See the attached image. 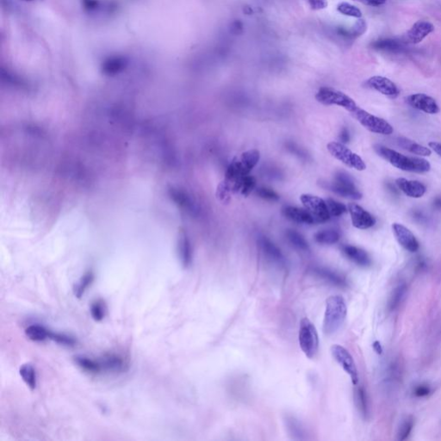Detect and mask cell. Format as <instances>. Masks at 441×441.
<instances>
[{"instance_id": "44dd1931", "label": "cell", "mask_w": 441, "mask_h": 441, "mask_svg": "<svg viewBox=\"0 0 441 441\" xmlns=\"http://www.w3.org/2000/svg\"><path fill=\"white\" fill-rule=\"evenodd\" d=\"M395 143L397 146L404 148V150L409 151L410 153L419 156H430L432 154L431 148L424 147L422 145L419 144L415 141L406 137H397L395 138Z\"/></svg>"}, {"instance_id": "30bf717a", "label": "cell", "mask_w": 441, "mask_h": 441, "mask_svg": "<svg viewBox=\"0 0 441 441\" xmlns=\"http://www.w3.org/2000/svg\"><path fill=\"white\" fill-rule=\"evenodd\" d=\"M435 27L430 22L420 20L413 24L403 37V42L407 44H418L434 31Z\"/></svg>"}, {"instance_id": "f35d334b", "label": "cell", "mask_w": 441, "mask_h": 441, "mask_svg": "<svg viewBox=\"0 0 441 441\" xmlns=\"http://www.w3.org/2000/svg\"><path fill=\"white\" fill-rule=\"evenodd\" d=\"M328 209H329V214L330 216H342L343 214L346 213V211H348V209L346 205H344L341 203L338 202L335 199L328 198L326 200Z\"/></svg>"}, {"instance_id": "4fadbf2b", "label": "cell", "mask_w": 441, "mask_h": 441, "mask_svg": "<svg viewBox=\"0 0 441 441\" xmlns=\"http://www.w3.org/2000/svg\"><path fill=\"white\" fill-rule=\"evenodd\" d=\"M393 233L395 234V239L403 248L410 252L416 253L420 249V243L416 239L415 234L401 223H393Z\"/></svg>"}, {"instance_id": "7bdbcfd3", "label": "cell", "mask_w": 441, "mask_h": 441, "mask_svg": "<svg viewBox=\"0 0 441 441\" xmlns=\"http://www.w3.org/2000/svg\"><path fill=\"white\" fill-rule=\"evenodd\" d=\"M256 193L260 198L265 199L267 201H277L280 198L276 191H274L271 188L265 187V186L258 188Z\"/></svg>"}, {"instance_id": "cb8c5ba5", "label": "cell", "mask_w": 441, "mask_h": 441, "mask_svg": "<svg viewBox=\"0 0 441 441\" xmlns=\"http://www.w3.org/2000/svg\"><path fill=\"white\" fill-rule=\"evenodd\" d=\"M357 386V385H356ZM354 401L358 412L365 420L370 416L369 397L363 386H357L354 391Z\"/></svg>"}, {"instance_id": "9a60e30c", "label": "cell", "mask_w": 441, "mask_h": 441, "mask_svg": "<svg viewBox=\"0 0 441 441\" xmlns=\"http://www.w3.org/2000/svg\"><path fill=\"white\" fill-rule=\"evenodd\" d=\"M259 244L262 250L263 254L271 262L279 265L285 266L286 265V258L282 254V252L277 246L275 245L271 239L267 237H260L259 239Z\"/></svg>"}, {"instance_id": "5bb4252c", "label": "cell", "mask_w": 441, "mask_h": 441, "mask_svg": "<svg viewBox=\"0 0 441 441\" xmlns=\"http://www.w3.org/2000/svg\"><path fill=\"white\" fill-rule=\"evenodd\" d=\"M351 216L352 225L358 229H368L376 224V219L372 214L366 211L357 204H349L347 206Z\"/></svg>"}, {"instance_id": "6da1fadb", "label": "cell", "mask_w": 441, "mask_h": 441, "mask_svg": "<svg viewBox=\"0 0 441 441\" xmlns=\"http://www.w3.org/2000/svg\"><path fill=\"white\" fill-rule=\"evenodd\" d=\"M373 147L381 158L400 170L410 173H424L429 172L431 169L429 162L423 158L404 155L383 145L376 144Z\"/></svg>"}, {"instance_id": "ac0fdd59", "label": "cell", "mask_w": 441, "mask_h": 441, "mask_svg": "<svg viewBox=\"0 0 441 441\" xmlns=\"http://www.w3.org/2000/svg\"><path fill=\"white\" fill-rule=\"evenodd\" d=\"M344 255L361 267H369L372 265V259L368 253L356 246L344 245L341 248Z\"/></svg>"}, {"instance_id": "8fae6325", "label": "cell", "mask_w": 441, "mask_h": 441, "mask_svg": "<svg viewBox=\"0 0 441 441\" xmlns=\"http://www.w3.org/2000/svg\"><path fill=\"white\" fill-rule=\"evenodd\" d=\"M405 100L410 106L416 110H421L422 112L430 115H434L439 112V107L435 99L425 93H415L408 96Z\"/></svg>"}, {"instance_id": "d6a6232c", "label": "cell", "mask_w": 441, "mask_h": 441, "mask_svg": "<svg viewBox=\"0 0 441 441\" xmlns=\"http://www.w3.org/2000/svg\"><path fill=\"white\" fill-rule=\"evenodd\" d=\"M170 195L173 201L182 209H185L188 211H193V202L185 192L178 189H172L170 190Z\"/></svg>"}, {"instance_id": "83f0119b", "label": "cell", "mask_w": 441, "mask_h": 441, "mask_svg": "<svg viewBox=\"0 0 441 441\" xmlns=\"http://www.w3.org/2000/svg\"><path fill=\"white\" fill-rule=\"evenodd\" d=\"M74 362L79 368H81L85 372L93 373V374H98V373L103 372L99 361L93 359L91 357L78 355V356L74 357Z\"/></svg>"}, {"instance_id": "d590c367", "label": "cell", "mask_w": 441, "mask_h": 441, "mask_svg": "<svg viewBox=\"0 0 441 441\" xmlns=\"http://www.w3.org/2000/svg\"><path fill=\"white\" fill-rule=\"evenodd\" d=\"M337 11L340 12V14L346 16V17H351V18H362V12L361 10L353 6L352 4L347 3V2H341L337 6Z\"/></svg>"}, {"instance_id": "ba28073f", "label": "cell", "mask_w": 441, "mask_h": 441, "mask_svg": "<svg viewBox=\"0 0 441 441\" xmlns=\"http://www.w3.org/2000/svg\"><path fill=\"white\" fill-rule=\"evenodd\" d=\"M331 353L336 362L340 365L346 374L349 375L352 384H358V372L354 359L347 349L340 345H334L331 347Z\"/></svg>"}, {"instance_id": "f6af8a7d", "label": "cell", "mask_w": 441, "mask_h": 441, "mask_svg": "<svg viewBox=\"0 0 441 441\" xmlns=\"http://www.w3.org/2000/svg\"><path fill=\"white\" fill-rule=\"evenodd\" d=\"M306 2L313 11L326 9L329 6L328 0H306Z\"/></svg>"}, {"instance_id": "681fc988", "label": "cell", "mask_w": 441, "mask_h": 441, "mask_svg": "<svg viewBox=\"0 0 441 441\" xmlns=\"http://www.w3.org/2000/svg\"><path fill=\"white\" fill-rule=\"evenodd\" d=\"M430 148L432 149V150L434 151L438 155L440 156L441 157V144L440 143H438V142H436V141H432V142H429Z\"/></svg>"}, {"instance_id": "f907efd6", "label": "cell", "mask_w": 441, "mask_h": 441, "mask_svg": "<svg viewBox=\"0 0 441 441\" xmlns=\"http://www.w3.org/2000/svg\"><path fill=\"white\" fill-rule=\"evenodd\" d=\"M372 346H373V349H374V351H375L378 354H382L383 352H384V349H383V346L381 345L380 342L378 341V340H376L372 344Z\"/></svg>"}, {"instance_id": "3957f363", "label": "cell", "mask_w": 441, "mask_h": 441, "mask_svg": "<svg viewBox=\"0 0 441 441\" xmlns=\"http://www.w3.org/2000/svg\"><path fill=\"white\" fill-rule=\"evenodd\" d=\"M320 186L346 198L360 200L363 196L356 187L352 177L346 172H338L335 173L333 181L322 182Z\"/></svg>"}, {"instance_id": "ffe728a7", "label": "cell", "mask_w": 441, "mask_h": 441, "mask_svg": "<svg viewBox=\"0 0 441 441\" xmlns=\"http://www.w3.org/2000/svg\"><path fill=\"white\" fill-rule=\"evenodd\" d=\"M404 44L403 40L384 38V39L375 41L373 44H372V49L383 52L403 53L406 51V48L404 47Z\"/></svg>"}, {"instance_id": "816d5d0a", "label": "cell", "mask_w": 441, "mask_h": 441, "mask_svg": "<svg viewBox=\"0 0 441 441\" xmlns=\"http://www.w3.org/2000/svg\"><path fill=\"white\" fill-rule=\"evenodd\" d=\"M433 205H434V207L437 208V209H441V197L436 198L435 200H434V202H433Z\"/></svg>"}, {"instance_id": "603a6c76", "label": "cell", "mask_w": 441, "mask_h": 441, "mask_svg": "<svg viewBox=\"0 0 441 441\" xmlns=\"http://www.w3.org/2000/svg\"><path fill=\"white\" fill-rule=\"evenodd\" d=\"M178 249H179V255L182 265L185 268L190 267L192 262V249H191L190 239L185 233H182L179 237Z\"/></svg>"}, {"instance_id": "8992f818", "label": "cell", "mask_w": 441, "mask_h": 441, "mask_svg": "<svg viewBox=\"0 0 441 441\" xmlns=\"http://www.w3.org/2000/svg\"><path fill=\"white\" fill-rule=\"evenodd\" d=\"M315 98L320 104L342 107L350 113L357 107V104L352 98L340 91L330 87L320 88L315 95Z\"/></svg>"}, {"instance_id": "8d00e7d4", "label": "cell", "mask_w": 441, "mask_h": 441, "mask_svg": "<svg viewBox=\"0 0 441 441\" xmlns=\"http://www.w3.org/2000/svg\"><path fill=\"white\" fill-rule=\"evenodd\" d=\"M367 30V23L366 21L361 18H357V22L354 23V25L349 29L345 31V35L347 37L357 38L359 37L360 35H364Z\"/></svg>"}, {"instance_id": "4316f807", "label": "cell", "mask_w": 441, "mask_h": 441, "mask_svg": "<svg viewBox=\"0 0 441 441\" xmlns=\"http://www.w3.org/2000/svg\"><path fill=\"white\" fill-rule=\"evenodd\" d=\"M286 422V429L288 431L289 434L291 438L296 440H303L305 439V432L303 430V426L301 422L294 416L287 415L285 420Z\"/></svg>"}, {"instance_id": "277c9868", "label": "cell", "mask_w": 441, "mask_h": 441, "mask_svg": "<svg viewBox=\"0 0 441 441\" xmlns=\"http://www.w3.org/2000/svg\"><path fill=\"white\" fill-rule=\"evenodd\" d=\"M298 340L306 357L313 358L319 348V336L314 324L308 318H303L301 320Z\"/></svg>"}, {"instance_id": "ee69618b", "label": "cell", "mask_w": 441, "mask_h": 441, "mask_svg": "<svg viewBox=\"0 0 441 441\" xmlns=\"http://www.w3.org/2000/svg\"><path fill=\"white\" fill-rule=\"evenodd\" d=\"M432 392V388L427 384H419V385H416L414 390H413V393H414L415 396L418 398L427 397L428 395H431Z\"/></svg>"}, {"instance_id": "2e32d148", "label": "cell", "mask_w": 441, "mask_h": 441, "mask_svg": "<svg viewBox=\"0 0 441 441\" xmlns=\"http://www.w3.org/2000/svg\"><path fill=\"white\" fill-rule=\"evenodd\" d=\"M311 271L316 277L329 282L332 286H337L340 288H346L348 286V282L343 275L337 271H333L331 269L323 266H314L311 269Z\"/></svg>"}, {"instance_id": "d6986e66", "label": "cell", "mask_w": 441, "mask_h": 441, "mask_svg": "<svg viewBox=\"0 0 441 441\" xmlns=\"http://www.w3.org/2000/svg\"><path fill=\"white\" fill-rule=\"evenodd\" d=\"M283 214L287 219L298 224L312 225L316 223L314 216H312L306 209H301L294 206H286L283 209Z\"/></svg>"}, {"instance_id": "f1b7e54d", "label": "cell", "mask_w": 441, "mask_h": 441, "mask_svg": "<svg viewBox=\"0 0 441 441\" xmlns=\"http://www.w3.org/2000/svg\"><path fill=\"white\" fill-rule=\"evenodd\" d=\"M314 239L320 245H334L340 239V232L333 228L318 231L314 234Z\"/></svg>"}, {"instance_id": "b9f144b4", "label": "cell", "mask_w": 441, "mask_h": 441, "mask_svg": "<svg viewBox=\"0 0 441 441\" xmlns=\"http://www.w3.org/2000/svg\"><path fill=\"white\" fill-rule=\"evenodd\" d=\"M231 192H233V191L231 190L230 186L223 180L217 187L216 196L219 198L220 201L228 204L230 200Z\"/></svg>"}, {"instance_id": "484cf974", "label": "cell", "mask_w": 441, "mask_h": 441, "mask_svg": "<svg viewBox=\"0 0 441 441\" xmlns=\"http://www.w3.org/2000/svg\"><path fill=\"white\" fill-rule=\"evenodd\" d=\"M260 152L256 149L247 151L239 158V163L244 175H248L260 161Z\"/></svg>"}, {"instance_id": "1f68e13d", "label": "cell", "mask_w": 441, "mask_h": 441, "mask_svg": "<svg viewBox=\"0 0 441 441\" xmlns=\"http://www.w3.org/2000/svg\"><path fill=\"white\" fill-rule=\"evenodd\" d=\"M286 234L289 243H291L294 248L303 252H309L310 250L308 242L297 231L289 229V230L286 231Z\"/></svg>"}, {"instance_id": "d4e9b609", "label": "cell", "mask_w": 441, "mask_h": 441, "mask_svg": "<svg viewBox=\"0 0 441 441\" xmlns=\"http://www.w3.org/2000/svg\"><path fill=\"white\" fill-rule=\"evenodd\" d=\"M408 286L405 283H401L393 289L388 302V309L389 311H395L401 306L406 298Z\"/></svg>"}, {"instance_id": "9c48e42d", "label": "cell", "mask_w": 441, "mask_h": 441, "mask_svg": "<svg viewBox=\"0 0 441 441\" xmlns=\"http://www.w3.org/2000/svg\"><path fill=\"white\" fill-rule=\"evenodd\" d=\"M300 200L306 210L314 216L316 223H323L330 219L331 216L325 200L310 194H303Z\"/></svg>"}, {"instance_id": "f546056e", "label": "cell", "mask_w": 441, "mask_h": 441, "mask_svg": "<svg viewBox=\"0 0 441 441\" xmlns=\"http://www.w3.org/2000/svg\"><path fill=\"white\" fill-rule=\"evenodd\" d=\"M49 334H50V330L38 324L30 325L25 329V335L27 337L35 342H42L47 339H49Z\"/></svg>"}, {"instance_id": "bcb514c9", "label": "cell", "mask_w": 441, "mask_h": 441, "mask_svg": "<svg viewBox=\"0 0 441 441\" xmlns=\"http://www.w3.org/2000/svg\"><path fill=\"white\" fill-rule=\"evenodd\" d=\"M287 147H288L289 150L291 151V153H294V154L298 156V157H300L301 159H308V155L305 153V151L303 150L302 148H299L294 143H291V142L289 143L287 145Z\"/></svg>"}, {"instance_id": "5b68a950", "label": "cell", "mask_w": 441, "mask_h": 441, "mask_svg": "<svg viewBox=\"0 0 441 441\" xmlns=\"http://www.w3.org/2000/svg\"><path fill=\"white\" fill-rule=\"evenodd\" d=\"M351 115L364 128H366V130L371 132L384 136H389L393 134V127L386 120L372 115L358 106L354 110H352Z\"/></svg>"}, {"instance_id": "74e56055", "label": "cell", "mask_w": 441, "mask_h": 441, "mask_svg": "<svg viewBox=\"0 0 441 441\" xmlns=\"http://www.w3.org/2000/svg\"><path fill=\"white\" fill-rule=\"evenodd\" d=\"M49 340H54L56 343L66 346H73L77 344V340L74 338L61 333H54L50 331Z\"/></svg>"}, {"instance_id": "60d3db41", "label": "cell", "mask_w": 441, "mask_h": 441, "mask_svg": "<svg viewBox=\"0 0 441 441\" xmlns=\"http://www.w3.org/2000/svg\"><path fill=\"white\" fill-rule=\"evenodd\" d=\"M255 186H256V179L254 177L250 176L248 174L243 178L239 191L243 196H248L255 189Z\"/></svg>"}, {"instance_id": "e575fe53", "label": "cell", "mask_w": 441, "mask_h": 441, "mask_svg": "<svg viewBox=\"0 0 441 441\" xmlns=\"http://www.w3.org/2000/svg\"><path fill=\"white\" fill-rule=\"evenodd\" d=\"M414 427H415L414 418L412 416H407L406 418L402 421L400 426L398 427L397 432H396V438L398 440L404 441L408 439L412 433Z\"/></svg>"}, {"instance_id": "7402d4cb", "label": "cell", "mask_w": 441, "mask_h": 441, "mask_svg": "<svg viewBox=\"0 0 441 441\" xmlns=\"http://www.w3.org/2000/svg\"><path fill=\"white\" fill-rule=\"evenodd\" d=\"M102 370L105 372H123L125 371L126 363L123 357L116 354H106L99 359Z\"/></svg>"}, {"instance_id": "e0dca14e", "label": "cell", "mask_w": 441, "mask_h": 441, "mask_svg": "<svg viewBox=\"0 0 441 441\" xmlns=\"http://www.w3.org/2000/svg\"><path fill=\"white\" fill-rule=\"evenodd\" d=\"M395 184L398 189L403 191L406 196L412 198H420L424 196L427 191L426 186L417 180H410V179L399 178L395 180Z\"/></svg>"}, {"instance_id": "4dcf8cb0", "label": "cell", "mask_w": 441, "mask_h": 441, "mask_svg": "<svg viewBox=\"0 0 441 441\" xmlns=\"http://www.w3.org/2000/svg\"><path fill=\"white\" fill-rule=\"evenodd\" d=\"M95 274L93 271H87L73 286V294L77 298H81L89 286L93 284Z\"/></svg>"}, {"instance_id": "836d02e7", "label": "cell", "mask_w": 441, "mask_h": 441, "mask_svg": "<svg viewBox=\"0 0 441 441\" xmlns=\"http://www.w3.org/2000/svg\"><path fill=\"white\" fill-rule=\"evenodd\" d=\"M19 373L27 386L32 390L35 389L36 387V373L35 368L30 364H24L21 366Z\"/></svg>"}, {"instance_id": "7dc6e473", "label": "cell", "mask_w": 441, "mask_h": 441, "mask_svg": "<svg viewBox=\"0 0 441 441\" xmlns=\"http://www.w3.org/2000/svg\"><path fill=\"white\" fill-rule=\"evenodd\" d=\"M352 1L363 4L365 6L378 7V6H384V4H386L388 0H352Z\"/></svg>"}, {"instance_id": "c3c4849f", "label": "cell", "mask_w": 441, "mask_h": 441, "mask_svg": "<svg viewBox=\"0 0 441 441\" xmlns=\"http://www.w3.org/2000/svg\"><path fill=\"white\" fill-rule=\"evenodd\" d=\"M339 140L342 144H346L348 143L351 140V136L349 130L346 127L342 128V130H340V135H339Z\"/></svg>"}, {"instance_id": "7a4b0ae2", "label": "cell", "mask_w": 441, "mask_h": 441, "mask_svg": "<svg viewBox=\"0 0 441 441\" xmlns=\"http://www.w3.org/2000/svg\"><path fill=\"white\" fill-rule=\"evenodd\" d=\"M347 314L346 301L340 296L328 298L323 318V332L325 335H334L343 325Z\"/></svg>"}, {"instance_id": "ab89813d", "label": "cell", "mask_w": 441, "mask_h": 441, "mask_svg": "<svg viewBox=\"0 0 441 441\" xmlns=\"http://www.w3.org/2000/svg\"><path fill=\"white\" fill-rule=\"evenodd\" d=\"M91 314L92 317L96 320V322H101L105 316V312H106V306L104 304V302L102 300H97L93 302L91 305Z\"/></svg>"}, {"instance_id": "52a82bcc", "label": "cell", "mask_w": 441, "mask_h": 441, "mask_svg": "<svg viewBox=\"0 0 441 441\" xmlns=\"http://www.w3.org/2000/svg\"><path fill=\"white\" fill-rule=\"evenodd\" d=\"M328 150L335 159L342 162L346 167L353 168L357 171H364L366 169V165L360 156L357 155V153H353L350 150L348 147L340 142H330L327 146Z\"/></svg>"}, {"instance_id": "7c38bea8", "label": "cell", "mask_w": 441, "mask_h": 441, "mask_svg": "<svg viewBox=\"0 0 441 441\" xmlns=\"http://www.w3.org/2000/svg\"><path fill=\"white\" fill-rule=\"evenodd\" d=\"M365 85L370 89L375 90L381 94L389 98H397L400 94V90L397 86L389 78L383 76H373L367 79Z\"/></svg>"}]
</instances>
